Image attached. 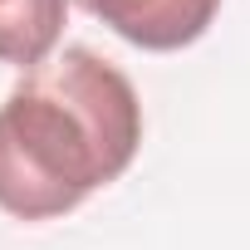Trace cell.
<instances>
[{"label": "cell", "instance_id": "obj_1", "mask_svg": "<svg viewBox=\"0 0 250 250\" xmlns=\"http://www.w3.org/2000/svg\"><path fill=\"white\" fill-rule=\"evenodd\" d=\"M143 147L133 79L88 44L25 69L0 103V211L54 221L118 182Z\"/></svg>", "mask_w": 250, "mask_h": 250}, {"label": "cell", "instance_id": "obj_2", "mask_svg": "<svg viewBox=\"0 0 250 250\" xmlns=\"http://www.w3.org/2000/svg\"><path fill=\"white\" fill-rule=\"evenodd\" d=\"M74 5L103 20L118 40L152 54H172L211 30L221 0H74Z\"/></svg>", "mask_w": 250, "mask_h": 250}, {"label": "cell", "instance_id": "obj_3", "mask_svg": "<svg viewBox=\"0 0 250 250\" xmlns=\"http://www.w3.org/2000/svg\"><path fill=\"white\" fill-rule=\"evenodd\" d=\"M69 0H0V64L35 69L54 54Z\"/></svg>", "mask_w": 250, "mask_h": 250}]
</instances>
